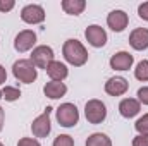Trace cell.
<instances>
[{
	"label": "cell",
	"mask_w": 148,
	"mask_h": 146,
	"mask_svg": "<svg viewBox=\"0 0 148 146\" xmlns=\"http://www.w3.org/2000/svg\"><path fill=\"white\" fill-rule=\"evenodd\" d=\"M62 53H64V59L74 65V67H81L88 62V50L84 48V45L76 40V38H71L64 43L62 46Z\"/></svg>",
	"instance_id": "cell-1"
},
{
	"label": "cell",
	"mask_w": 148,
	"mask_h": 146,
	"mask_svg": "<svg viewBox=\"0 0 148 146\" xmlns=\"http://www.w3.org/2000/svg\"><path fill=\"white\" fill-rule=\"evenodd\" d=\"M12 74H14V77L19 83H24V84L35 83L38 77V71H36V67H35V64L31 60H28V59H19L17 62H14Z\"/></svg>",
	"instance_id": "cell-2"
},
{
	"label": "cell",
	"mask_w": 148,
	"mask_h": 146,
	"mask_svg": "<svg viewBox=\"0 0 148 146\" xmlns=\"http://www.w3.org/2000/svg\"><path fill=\"white\" fill-rule=\"evenodd\" d=\"M84 115L90 124H102L107 119V107L100 100H90L84 105Z\"/></svg>",
	"instance_id": "cell-3"
},
{
	"label": "cell",
	"mask_w": 148,
	"mask_h": 146,
	"mask_svg": "<svg viewBox=\"0 0 148 146\" xmlns=\"http://www.w3.org/2000/svg\"><path fill=\"white\" fill-rule=\"evenodd\" d=\"M57 122L62 127H74L79 122V112L74 103H62L57 108Z\"/></svg>",
	"instance_id": "cell-4"
},
{
	"label": "cell",
	"mask_w": 148,
	"mask_h": 146,
	"mask_svg": "<svg viewBox=\"0 0 148 146\" xmlns=\"http://www.w3.org/2000/svg\"><path fill=\"white\" fill-rule=\"evenodd\" d=\"M50 112L52 107H47L41 115H38L31 124V132L35 138H47L52 131V124H50Z\"/></svg>",
	"instance_id": "cell-5"
},
{
	"label": "cell",
	"mask_w": 148,
	"mask_h": 146,
	"mask_svg": "<svg viewBox=\"0 0 148 146\" xmlns=\"http://www.w3.org/2000/svg\"><path fill=\"white\" fill-rule=\"evenodd\" d=\"M35 67L38 69H45L53 62V50L47 45H40V46H35L33 48V53H31V59H29Z\"/></svg>",
	"instance_id": "cell-6"
},
{
	"label": "cell",
	"mask_w": 148,
	"mask_h": 146,
	"mask_svg": "<svg viewBox=\"0 0 148 146\" xmlns=\"http://www.w3.org/2000/svg\"><path fill=\"white\" fill-rule=\"evenodd\" d=\"M84 38H86V41H88L91 46H95V48H102V46H105V43H107V33H105V29H103L102 26H98V24L88 26V28L84 29Z\"/></svg>",
	"instance_id": "cell-7"
},
{
	"label": "cell",
	"mask_w": 148,
	"mask_h": 146,
	"mask_svg": "<svg viewBox=\"0 0 148 146\" xmlns=\"http://www.w3.org/2000/svg\"><path fill=\"white\" fill-rule=\"evenodd\" d=\"M21 19L26 23V24H40L45 21V10L41 5L36 3H29L26 7H23L21 10Z\"/></svg>",
	"instance_id": "cell-8"
},
{
	"label": "cell",
	"mask_w": 148,
	"mask_h": 146,
	"mask_svg": "<svg viewBox=\"0 0 148 146\" xmlns=\"http://www.w3.org/2000/svg\"><path fill=\"white\" fill-rule=\"evenodd\" d=\"M35 43H36V33L31 31V29H24V31H21L16 36V40H14V48H16V52L24 53V52L31 50L35 46Z\"/></svg>",
	"instance_id": "cell-9"
},
{
	"label": "cell",
	"mask_w": 148,
	"mask_h": 146,
	"mask_svg": "<svg viewBox=\"0 0 148 146\" xmlns=\"http://www.w3.org/2000/svg\"><path fill=\"white\" fill-rule=\"evenodd\" d=\"M127 24H129V17H127V14L124 10L115 9V10H112L110 14L107 16V26L110 28L114 33L124 31L127 28Z\"/></svg>",
	"instance_id": "cell-10"
},
{
	"label": "cell",
	"mask_w": 148,
	"mask_h": 146,
	"mask_svg": "<svg viewBox=\"0 0 148 146\" xmlns=\"http://www.w3.org/2000/svg\"><path fill=\"white\" fill-rule=\"evenodd\" d=\"M127 89H129V83L121 76H114L105 83V93L110 96H122Z\"/></svg>",
	"instance_id": "cell-11"
},
{
	"label": "cell",
	"mask_w": 148,
	"mask_h": 146,
	"mask_svg": "<svg viewBox=\"0 0 148 146\" xmlns=\"http://www.w3.org/2000/svg\"><path fill=\"white\" fill-rule=\"evenodd\" d=\"M134 62V57L129 52H117L110 57V67L114 71H129Z\"/></svg>",
	"instance_id": "cell-12"
},
{
	"label": "cell",
	"mask_w": 148,
	"mask_h": 146,
	"mask_svg": "<svg viewBox=\"0 0 148 146\" xmlns=\"http://www.w3.org/2000/svg\"><path fill=\"white\" fill-rule=\"evenodd\" d=\"M129 45L134 50H147L148 48V29L147 28H136L129 35Z\"/></svg>",
	"instance_id": "cell-13"
},
{
	"label": "cell",
	"mask_w": 148,
	"mask_h": 146,
	"mask_svg": "<svg viewBox=\"0 0 148 146\" xmlns=\"http://www.w3.org/2000/svg\"><path fill=\"white\" fill-rule=\"evenodd\" d=\"M141 110V103L136 100V98H124L121 103H119V113L124 117V119H133L140 113Z\"/></svg>",
	"instance_id": "cell-14"
},
{
	"label": "cell",
	"mask_w": 148,
	"mask_h": 146,
	"mask_svg": "<svg viewBox=\"0 0 148 146\" xmlns=\"http://www.w3.org/2000/svg\"><path fill=\"white\" fill-rule=\"evenodd\" d=\"M43 93L50 100H59L67 93V86L64 83H60V81H50V83H47L43 86Z\"/></svg>",
	"instance_id": "cell-15"
},
{
	"label": "cell",
	"mask_w": 148,
	"mask_h": 146,
	"mask_svg": "<svg viewBox=\"0 0 148 146\" xmlns=\"http://www.w3.org/2000/svg\"><path fill=\"white\" fill-rule=\"evenodd\" d=\"M47 74H48V77L52 79V81H64L67 76H69V69H67V65L66 64H62V62H59V60H53L48 67H47Z\"/></svg>",
	"instance_id": "cell-16"
},
{
	"label": "cell",
	"mask_w": 148,
	"mask_h": 146,
	"mask_svg": "<svg viewBox=\"0 0 148 146\" xmlns=\"http://www.w3.org/2000/svg\"><path fill=\"white\" fill-rule=\"evenodd\" d=\"M62 9L69 16H79L86 9L84 0H62Z\"/></svg>",
	"instance_id": "cell-17"
},
{
	"label": "cell",
	"mask_w": 148,
	"mask_h": 146,
	"mask_svg": "<svg viewBox=\"0 0 148 146\" xmlns=\"http://www.w3.org/2000/svg\"><path fill=\"white\" fill-rule=\"evenodd\" d=\"M86 146H112V141L107 134H103V132H95V134L88 136Z\"/></svg>",
	"instance_id": "cell-18"
},
{
	"label": "cell",
	"mask_w": 148,
	"mask_h": 146,
	"mask_svg": "<svg viewBox=\"0 0 148 146\" xmlns=\"http://www.w3.org/2000/svg\"><path fill=\"white\" fill-rule=\"evenodd\" d=\"M19 96H21V91L14 86H5L0 91V98H3L7 102H16V100H19Z\"/></svg>",
	"instance_id": "cell-19"
},
{
	"label": "cell",
	"mask_w": 148,
	"mask_h": 146,
	"mask_svg": "<svg viewBox=\"0 0 148 146\" xmlns=\"http://www.w3.org/2000/svg\"><path fill=\"white\" fill-rule=\"evenodd\" d=\"M134 77L138 79V81H148V60H141L138 65H136V69H134Z\"/></svg>",
	"instance_id": "cell-20"
},
{
	"label": "cell",
	"mask_w": 148,
	"mask_h": 146,
	"mask_svg": "<svg viewBox=\"0 0 148 146\" xmlns=\"http://www.w3.org/2000/svg\"><path fill=\"white\" fill-rule=\"evenodd\" d=\"M134 129L140 134H148V113H145L143 117H140L134 124Z\"/></svg>",
	"instance_id": "cell-21"
},
{
	"label": "cell",
	"mask_w": 148,
	"mask_h": 146,
	"mask_svg": "<svg viewBox=\"0 0 148 146\" xmlns=\"http://www.w3.org/2000/svg\"><path fill=\"white\" fill-rule=\"evenodd\" d=\"M53 146H74V139L67 134H59L53 139Z\"/></svg>",
	"instance_id": "cell-22"
},
{
	"label": "cell",
	"mask_w": 148,
	"mask_h": 146,
	"mask_svg": "<svg viewBox=\"0 0 148 146\" xmlns=\"http://www.w3.org/2000/svg\"><path fill=\"white\" fill-rule=\"evenodd\" d=\"M138 102L143 105H148V86H143L138 89Z\"/></svg>",
	"instance_id": "cell-23"
},
{
	"label": "cell",
	"mask_w": 148,
	"mask_h": 146,
	"mask_svg": "<svg viewBox=\"0 0 148 146\" xmlns=\"http://www.w3.org/2000/svg\"><path fill=\"white\" fill-rule=\"evenodd\" d=\"M133 146H148V134H138L133 139Z\"/></svg>",
	"instance_id": "cell-24"
},
{
	"label": "cell",
	"mask_w": 148,
	"mask_h": 146,
	"mask_svg": "<svg viewBox=\"0 0 148 146\" xmlns=\"http://www.w3.org/2000/svg\"><path fill=\"white\" fill-rule=\"evenodd\" d=\"M17 146H41V145L38 143V139H35V138H21Z\"/></svg>",
	"instance_id": "cell-25"
},
{
	"label": "cell",
	"mask_w": 148,
	"mask_h": 146,
	"mask_svg": "<svg viewBox=\"0 0 148 146\" xmlns=\"http://www.w3.org/2000/svg\"><path fill=\"white\" fill-rule=\"evenodd\" d=\"M14 5H16L14 0H0V12H9L14 9Z\"/></svg>",
	"instance_id": "cell-26"
},
{
	"label": "cell",
	"mask_w": 148,
	"mask_h": 146,
	"mask_svg": "<svg viewBox=\"0 0 148 146\" xmlns=\"http://www.w3.org/2000/svg\"><path fill=\"white\" fill-rule=\"evenodd\" d=\"M138 16H140L143 21H148V2H143V3L138 7Z\"/></svg>",
	"instance_id": "cell-27"
},
{
	"label": "cell",
	"mask_w": 148,
	"mask_h": 146,
	"mask_svg": "<svg viewBox=\"0 0 148 146\" xmlns=\"http://www.w3.org/2000/svg\"><path fill=\"white\" fill-rule=\"evenodd\" d=\"M5 81H7V71L3 65H0V84H3Z\"/></svg>",
	"instance_id": "cell-28"
},
{
	"label": "cell",
	"mask_w": 148,
	"mask_h": 146,
	"mask_svg": "<svg viewBox=\"0 0 148 146\" xmlns=\"http://www.w3.org/2000/svg\"><path fill=\"white\" fill-rule=\"evenodd\" d=\"M3 120H5V112L0 107V131H2V127H3Z\"/></svg>",
	"instance_id": "cell-29"
},
{
	"label": "cell",
	"mask_w": 148,
	"mask_h": 146,
	"mask_svg": "<svg viewBox=\"0 0 148 146\" xmlns=\"http://www.w3.org/2000/svg\"><path fill=\"white\" fill-rule=\"evenodd\" d=\"M0 146H3V145H2V143H0Z\"/></svg>",
	"instance_id": "cell-30"
}]
</instances>
